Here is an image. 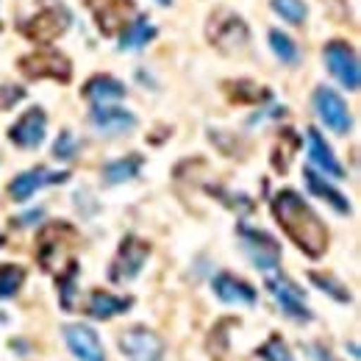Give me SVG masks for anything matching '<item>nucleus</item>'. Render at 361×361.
<instances>
[{
    "instance_id": "11",
    "label": "nucleus",
    "mask_w": 361,
    "mask_h": 361,
    "mask_svg": "<svg viewBox=\"0 0 361 361\" xmlns=\"http://www.w3.org/2000/svg\"><path fill=\"white\" fill-rule=\"evenodd\" d=\"M322 56H325V64H328L331 75H334L345 90L359 92V84H361L359 56H356L353 47L348 45V42H342V39H334V42L325 45Z\"/></svg>"
},
{
    "instance_id": "19",
    "label": "nucleus",
    "mask_w": 361,
    "mask_h": 361,
    "mask_svg": "<svg viewBox=\"0 0 361 361\" xmlns=\"http://www.w3.org/2000/svg\"><path fill=\"white\" fill-rule=\"evenodd\" d=\"M306 139H309V159H312V164H314L317 170H322L331 178H348L342 161L336 159V153L331 150V145L325 142V136L319 134L317 128H309Z\"/></svg>"
},
{
    "instance_id": "8",
    "label": "nucleus",
    "mask_w": 361,
    "mask_h": 361,
    "mask_svg": "<svg viewBox=\"0 0 361 361\" xmlns=\"http://www.w3.org/2000/svg\"><path fill=\"white\" fill-rule=\"evenodd\" d=\"M17 70L31 78V81H39V78H53L59 84H70L73 78V64L64 53H56V50H39V53H28L17 61Z\"/></svg>"
},
{
    "instance_id": "24",
    "label": "nucleus",
    "mask_w": 361,
    "mask_h": 361,
    "mask_svg": "<svg viewBox=\"0 0 361 361\" xmlns=\"http://www.w3.org/2000/svg\"><path fill=\"white\" fill-rule=\"evenodd\" d=\"M253 359L259 361H298L295 359V353H292V348H289V342L275 331L270 334L256 350H253Z\"/></svg>"
},
{
    "instance_id": "10",
    "label": "nucleus",
    "mask_w": 361,
    "mask_h": 361,
    "mask_svg": "<svg viewBox=\"0 0 361 361\" xmlns=\"http://www.w3.org/2000/svg\"><path fill=\"white\" fill-rule=\"evenodd\" d=\"M312 103H314L317 117L322 120V126L328 131H334L336 136H348L353 128V117H350V109L348 103L342 100V94L331 90V87H317L312 94Z\"/></svg>"
},
{
    "instance_id": "33",
    "label": "nucleus",
    "mask_w": 361,
    "mask_h": 361,
    "mask_svg": "<svg viewBox=\"0 0 361 361\" xmlns=\"http://www.w3.org/2000/svg\"><path fill=\"white\" fill-rule=\"evenodd\" d=\"M306 353H309L312 361H342L328 345H322V342H309V345H306Z\"/></svg>"
},
{
    "instance_id": "1",
    "label": "nucleus",
    "mask_w": 361,
    "mask_h": 361,
    "mask_svg": "<svg viewBox=\"0 0 361 361\" xmlns=\"http://www.w3.org/2000/svg\"><path fill=\"white\" fill-rule=\"evenodd\" d=\"M270 209L275 223L295 242V247L300 253H306L314 262L325 256V250H328V226L319 220V214L295 189L275 192Z\"/></svg>"
},
{
    "instance_id": "16",
    "label": "nucleus",
    "mask_w": 361,
    "mask_h": 361,
    "mask_svg": "<svg viewBox=\"0 0 361 361\" xmlns=\"http://www.w3.org/2000/svg\"><path fill=\"white\" fill-rule=\"evenodd\" d=\"M70 180V173L64 170V173H50L47 167H31V170H25V173H20V176H14L11 183H8V197L11 200H17V203H25L28 197H34L42 186L47 183H67Z\"/></svg>"
},
{
    "instance_id": "7",
    "label": "nucleus",
    "mask_w": 361,
    "mask_h": 361,
    "mask_svg": "<svg viewBox=\"0 0 361 361\" xmlns=\"http://www.w3.org/2000/svg\"><path fill=\"white\" fill-rule=\"evenodd\" d=\"M117 345H120V353L128 361H164L167 356L164 339L147 325H131V328L120 331Z\"/></svg>"
},
{
    "instance_id": "21",
    "label": "nucleus",
    "mask_w": 361,
    "mask_h": 361,
    "mask_svg": "<svg viewBox=\"0 0 361 361\" xmlns=\"http://www.w3.org/2000/svg\"><path fill=\"white\" fill-rule=\"evenodd\" d=\"M303 180H306V186H309V192L314 195V197H319V200H325L336 214H350L353 212V206H350V200L334 186V183H328L325 180V176H319L317 170H312V167H306L303 170Z\"/></svg>"
},
{
    "instance_id": "12",
    "label": "nucleus",
    "mask_w": 361,
    "mask_h": 361,
    "mask_svg": "<svg viewBox=\"0 0 361 361\" xmlns=\"http://www.w3.org/2000/svg\"><path fill=\"white\" fill-rule=\"evenodd\" d=\"M103 37H117L134 17V0H84Z\"/></svg>"
},
{
    "instance_id": "2",
    "label": "nucleus",
    "mask_w": 361,
    "mask_h": 361,
    "mask_svg": "<svg viewBox=\"0 0 361 361\" xmlns=\"http://www.w3.org/2000/svg\"><path fill=\"white\" fill-rule=\"evenodd\" d=\"M78 245V231L75 226L64 223V220H53L47 226L39 228L37 233V262L45 272H53L59 267V262L67 259V253Z\"/></svg>"
},
{
    "instance_id": "39",
    "label": "nucleus",
    "mask_w": 361,
    "mask_h": 361,
    "mask_svg": "<svg viewBox=\"0 0 361 361\" xmlns=\"http://www.w3.org/2000/svg\"><path fill=\"white\" fill-rule=\"evenodd\" d=\"M3 245H6V236H0V247H3Z\"/></svg>"
},
{
    "instance_id": "23",
    "label": "nucleus",
    "mask_w": 361,
    "mask_h": 361,
    "mask_svg": "<svg viewBox=\"0 0 361 361\" xmlns=\"http://www.w3.org/2000/svg\"><path fill=\"white\" fill-rule=\"evenodd\" d=\"M78 272H81V264H78L75 259H67V267L56 272V292H59L61 312H75V283H78Z\"/></svg>"
},
{
    "instance_id": "30",
    "label": "nucleus",
    "mask_w": 361,
    "mask_h": 361,
    "mask_svg": "<svg viewBox=\"0 0 361 361\" xmlns=\"http://www.w3.org/2000/svg\"><path fill=\"white\" fill-rule=\"evenodd\" d=\"M78 150H81V145H78V139H75V134L70 128H64L61 134L56 136V142H53V159H59V161L75 159Z\"/></svg>"
},
{
    "instance_id": "25",
    "label": "nucleus",
    "mask_w": 361,
    "mask_h": 361,
    "mask_svg": "<svg viewBox=\"0 0 361 361\" xmlns=\"http://www.w3.org/2000/svg\"><path fill=\"white\" fill-rule=\"evenodd\" d=\"M28 272L23 264H11V262H3L0 264V300H11L20 295L23 283H25Z\"/></svg>"
},
{
    "instance_id": "38",
    "label": "nucleus",
    "mask_w": 361,
    "mask_h": 361,
    "mask_svg": "<svg viewBox=\"0 0 361 361\" xmlns=\"http://www.w3.org/2000/svg\"><path fill=\"white\" fill-rule=\"evenodd\" d=\"M159 3H161V6H170V3H173V0H159Z\"/></svg>"
},
{
    "instance_id": "22",
    "label": "nucleus",
    "mask_w": 361,
    "mask_h": 361,
    "mask_svg": "<svg viewBox=\"0 0 361 361\" xmlns=\"http://www.w3.org/2000/svg\"><path fill=\"white\" fill-rule=\"evenodd\" d=\"M142 164H145V159L139 156V153H128V156H123V159H114V161H109L106 167H103V183L106 186H120V183H126V180H134L139 173H142Z\"/></svg>"
},
{
    "instance_id": "15",
    "label": "nucleus",
    "mask_w": 361,
    "mask_h": 361,
    "mask_svg": "<svg viewBox=\"0 0 361 361\" xmlns=\"http://www.w3.org/2000/svg\"><path fill=\"white\" fill-rule=\"evenodd\" d=\"M134 298L131 295H114L109 289H92L87 303H84V314L97 322H109L114 317L128 314L134 309Z\"/></svg>"
},
{
    "instance_id": "9",
    "label": "nucleus",
    "mask_w": 361,
    "mask_h": 361,
    "mask_svg": "<svg viewBox=\"0 0 361 361\" xmlns=\"http://www.w3.org/2000/svg\"><path fill=\"white\" fill-rule=\"evenodd\" d=\"M70 28V11L64 6H50V8H42L37 11L34 17L23 20L20 23V34L31 42H39V45H47L53 42L56 37H61L64 31Z\"/></svg>"
},
{
    "instance_id": "18",
    "label": "nucleus",
    "mask_w": 361,
    "mask_h": 361,
    "mask_svg": "<svg viewBox=\"0 0 361 361\" xmlns=\"http://www.w3.org/2000/svg\"><path fill=\"white\" fill-rule=\"evenodd\" d=\"M90 123L97 134H106V136L131 134L136 126H139L136 114L120 109L117 103H111V106H94L90 111Z\"/></svg>"
},
{
    "instance_id": "29",
    "label": "nucleus",
    "mask_w": 361,
    "mask_h": 361,
    "mask_svg": "<svg viewBox=\"0 0 361 361\" xmlns=\"http://www.w3.org/2000/svg\"><path fill=\"white\" fill-rule=\"evenodd\" d=\"M270 47L283 64H298V61H300L298 45H295L286 34H281V31H270Z\"/></svg>"
},
{
    "instance_id": "26",
    "label": "nucleus",
    "mask_w": 361,
    "mask_h": 361,
    "mask_svg": "<svg viewBox=\"0 0 361 361\" xmlns=\"http://www.w3.org/2000/svg\"><path fill=\"white\" fill-rule=\"evenodd\" d=\"M309 281L314 283L319 292H325L331 300H336V303H350L353 300V295H350V289L339 281V278H334V275H328V272H317V270H312L309 272Z\"/></svg>"
},
{
    "instance_id": "28",
    "label": "nucleus",
    "mask_w": 361,
    "mask_h": 361,
    "mask_svg": "<svg viewBox=\"0 0 361 361\" xmlns=\"http://www.w3.org/2000/svg\"><path fill=\"white\" fill-rule=\"evenodd\" d=\"M153 37H156V28L147 23V17H136V23L123 34V39H120V50L147 45Z\"/></svg>"
},
{
    "instance_id": "31",
    "label": "nucleus",
    "mask_w": 361,
    "mask_h": 361,
    "mask_svg": "<svg viewBox=\"0 0 361 361\" xmlns=\"http://www.w3.org/2000/svg\"><path fill=\"white\" fill-rule=\"evenodd\" d=\"M272 8L278 17H283L292 25H300L306 20V3L303 0H272Z\"/></svg>"
},
{
    "instance_id": "27",
    "label": "nucleus",
    "mask_w": 361,
    "mask_h": 361,
    "mask_svg": "<svg viewBox=\"0 0 361 361\" xmlns=\"http://www.w3.org/2000/svg\"><path fill=\"white\" fill-rule=\"evenodd\" d=\"M226 92L231 103H264L270 100V90H262L253 81H236V84H226Z\"/></svg>"
},
{
    "instance_id": "32",
    "label": "nucleus",
    "mask_w": 361,
    "mask_h": 361,
    "mask_svg": "<svg viewBox=\"0 0 361 361\" xmlns=\"http://www.w3.org/2000/svg\"><path fill=\"white\" fill-rule=\"evenodd\" d=\"M25 97V90L23 87H14V84H3L0 87V109L8 111L14 103H20Z\"/></svg>"
},
{
    "instance_id": "4",
    "label": "nucleus",
    "mask_w": 361,
    "mask_h": 361,
    "mask_svg": "<svg viewBox=\"0 0 361 361\" xmlns=\"http://www.w3.org/2000/svg\"><path fill=\"white\" fill-rule=\"evenodd\" d=\"M236 236H239V245L245 250V256L250 259V264L262 272H272L281 267V242L262 231V228H253L247 223H239L236 226Z\"/></svg>"
},
{
    "instance_id": "17",
    "label": "nucleus",
    "mask_w": 361,
    "mask_h": 361,
    "mask_svg": "<svg viewBox=\"0 0 361 361\" xmlns=\"http://www.w3.org/2000/svg\"><path fill=\"white\" fill-rule=\"evenodd\" d=\"M212 292L226 306H256V300H259L256 286H250L245 278H239L233 272H217L212 278Z\"/></svg>"
},
{
    "instance_id": "35",
    "label": "nucleus",
    "mask_w": 361,
    "mask_h": 361,
    "mask_svg": "<svg viewBox=\"0 0 361 361\" xmlns=\"http://www.w3.org/2000/svg\"><path fill=\"white\" fill-rule=\"evenodd\" d=\"M42 214H45L42 209H34V212H28V214L17 217V226H31V223H39V217H42Z\"/></svg>"
},
{
    "instance_id": "5",
    "label": "nucleus",
    "mask_w": 361,
    "mask_h": 361,
    "mask_svg": "<svg viewBox=\"0 0 361 361\" xmlns=\"http://www.w3.org/2000/svg\"><path fill=\"white\" fill-rule=\"evenodd\" d=\"M150 242L136 236V233H126L120 239V247L109 264V281L111 283H131L134 278H139L142 267L147 264L150 259Z\"/></svg>"
},
{
    "instance_id": "13",
    "label": "nucleus",
    "mask_w": 361,
    "mask_h": 361,
    "mask_svg": "<svg viewBox=\"0 0 361 361\" xmlns=\"http://www.w3.org/2000/svg\"><path fill=\"white\" fill-rule=\"evenodd\" d=\"M61 336H64L67 350L78 361H109L106 359V348H103L100 334L92 325H87V322H70V325H64L61 328Z\"/></svg>"
},
{
    "instance_id": "37",
    "label": "nucleus",
    "mask_w": 361,
    "mask_h": 361,
    "mask_svg": "<svg viewBox=\"0 0 361 361\" xmlns=\"http://www.w3.org/2000/svg\"><path fill=\"white\" fill-rule=\"evenodd\" d=\"M3 325H8V314H6V312H0V328H3Z\"/></svg>"
},
{
    "instance_id": "34",
    "label": "nucleus",
    "mask_w": 361,
    "mask_h": 361,
    "mask_svg": "<svg viewBox=\"0 0 361 361\" xmlns=\"http://www.w3.org/2000/svg\"><path fill=\"white\" fill-rule=\"evenodd\" d=\"M8 348H11V350H17V356H23V359H28V356L34 353L31 342H28V339H20V336H17V339H11V342H8Z\"/></svg>"
},
{
    "instance_id": "20",
    "label": "nucleus",
    "mask_w": 361,
    "mask_h": 361,
    "mask_svg": "<svg viewBox=\"0 0 361 361\" xmlns=\"http://www.w3.org/2000/svg\"><path fill=\"white\" fill-rule=\"evenodd\" d=\"M81 97L90 100L92 106H111L126 97V84H120L111 75H92L81 87Z\"/></svg>"
},
{
    "instance_id": "6",
    "label": "nucleus",
    "mask_w": 361,
    "mask_h": 361,
    "mask_svg": "<svg viewBox=\"0 0 361 361\" xmlns=\"http://www.w3.org/2000/svg\"><path fill=\"white\" fill-rule=\"evenodd\" d=\"M206 34L209 42L217 47L220 53H239L250 42V31L245 25V20L228 8H217L209 23H206Z\"/></svg>"
},
{
    "instance_id": "36",
    "label": "nucleus",
    "mask_w": 361,
    "mask_h": 361,
    "mask_svg": "<svg viewBox=\"0 0 361 361\" xmlns=\"http://www.w3.org/2000/svg\"><path fill=\"white\" fill-rule=\"evenodd\" d=\"M350 356L359 361V345H356V342H350Z\"/></svg>"
},
{
    "instance_id": "3",
    "label": "nucleus",
    "mask_w": 361,
    "mask_h": 361,
    "mask_svg": "<svg viewBox=\"0 0 361 361\" xmlns=\"http://www.w3.org/2000/svg\"><path fill=\"white\" fill-rule=\"evenodd\" d=\"M267 292L272 295V300L278 303V309L283 312V317H289L292 322L298 325H309L314 319V312L306 300V292L303 286H298L292 278H286L283 272H275V275H267L264 281Z\"/></svg>"
},
{
    "instance_id": "14",
    "label": "nucleus",
    "mask_w": 361,
    "mask_h": 361,
    "mask_svg": "<svg viewBox=\"0 0 361 361\" xmlns=\"http://www.w3.org/2000/svg\"><path fill=\"white\" fill-rule=\"evenodd\" d=\"M47 134V114L42 106H31L17 117V123L8 128V142L20 150H34L45 142Z\"/></svg>"
}]
</instances>
